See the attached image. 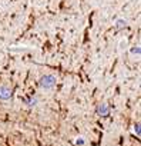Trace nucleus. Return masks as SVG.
I'll list each match as a JSON object with an SVG mask.
<instances>
[{"label": "nucleus", "mask_w": 141, "mask_h": 146, "mask_svg": "<svg viewBox=\"0 0 141 146\" xmlns=\"http://www.w3.org/2000/svg\"><path fill=\"white\" fill-rule=\"evenodd\" d=\"M12 98V90L6 86H0V99L2 100H9Z\"/></svg>", "instance_id": "2"}, {"label": "nucleus", "mask_w": 141, "mask_h": 146, "mask_svg": "<svg viewBox=\"0 0 141 146\" xmlns=\"http://www.w3.org/2000/svg\"><path fill=\"white\" fill-rule=\"evenodd\" d=\"M134 132L137 133V136L141 135V132H140V123H135V125H134Z\"/></svg>", "instance_id": "4"}, {"label": "nucleus", "mask_w": 141, "mask_h": 146, "mask_svg": "<svg viewBox=\"0 0 141 146\" xmlns=\"http://www.w3.org/2000/svg\"><path fill=\"white\" fill-rule=\"evenodd\" d=\"M131 53H132V54H140V49H138V47H135V49H132V50H131Z\"/></svg>", "instance_id": "5"}, {"label": "nucleus", "mask_w": 141, "mask_h": 146, "mask_svg": "<svg viewBox=\"0 0 141 146\" xmlns=\"http://www.w3.org/2000/svg\"><path fill=\"white\" fill-rule=\"evenodd\" d=\"M97 112H98V115H101V116H106V115L108 113V106H107L106 103H101V105L98 106Z\"/></svg>", "instance_id": "3"}, {"label": "nucleus", "mask_w": 141, "mask_h": 146, "mask_svg": "<svg viewBox=\"0 0 141 146\" xmlns=\"http://www.w3.org/2000/svg\"><path fill=\"white\" fill-rule=\"evenodd\" d=\"M56 82H57L56 76H53V75H44L40 79V86L44 88V89H51V88L56 86Z\"/></svg>", "instance_id": "1"}, {"label": "nucleus", "mask_w": 141, "mask_h": 146, "mask_svg": "<svg viewBox=\"0 0 141 146\" xmlns=\"http://www.w3.org/2000/svg\"><path fill=\"white\" fill-rule=\"evenodd\" d=\"M84 143V140L83 139H80V140H77V145H83Z\"/></svg>", "instance_id": "6"}]
</instances>
